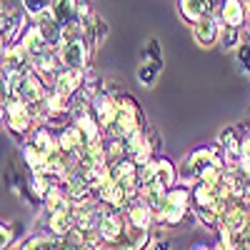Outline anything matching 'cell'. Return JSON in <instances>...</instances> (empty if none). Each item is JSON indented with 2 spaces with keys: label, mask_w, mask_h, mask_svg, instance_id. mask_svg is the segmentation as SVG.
<instances>
[{
  "label": "cell",
  "mask_w": 250,
  "mask_h": 250,
  "mask_svg": "<svg viewBox=\"0 0 250 250\" xmlns=\"http://www.w3.org/2000/svg\"><path fill=\"white\" fill-rule=\"evenodd\" d=\"M58 58L65 68H78L85 70L88 68V45H85V35H70L60 43Z\"/></svg>",
  "instance_id": "cell-1"
},
{
  "label": "cell",
  "mask_w": 250,
  "mask_h": 250,
  "mask_svg": "<svg viewBox=\"0 0 250 250\" xmlns=\"http://www.w3.org/2000/svg\"><path fill=\"white\" fill-rule=\"evenodd\" d=\"M188 198H190V193H188L185 188H168V193H165V203L160 208V215L158 218L165 225H178L185 218Z\"/></svg>",
  "instance_id": "cell-2"
},
{
  "label": "cell",
  "mask_w": 250,
  "mask_h": 250,
  "mask_svg": "<svg viewBox=\"0 0 250 250\" xmlns=\"http://www.w3.org/2000/svg\"><path fill=\"white\" fill-rule=\"evenodd\" d=\"M218 8H220V0H180V13L190 23H198L205 15H213Z\"/></svg>",
  "instance_id": "cell-3"
},
{
  "label": "cell",
  "mask_w": 250,
  "mask_h": 250,
  "mask_svg": "<svg viewBox=\"0 0 250 250\" xmlns=\"http://www.w3.org/2000/svg\"><path fill=\"white\" fill-rule=\"evenodd\" d=\"M193 35H195V40L203 48H210L215 40L220 38V25L215 23L213 15H205V18H200L198 23L193 25Z\"/></svg>",
  "instance_id": "cell-4"
},
{
  "label": "cell",
  "mask_w": 250,
  "mask_h": 250,
  "mask_svg": "<svg viewBox=\"0 0 250 250\" xmlns=\"http://www.w3.org/2000/svg\"><path fill=\"white\" fill-rule=\"evenodd\" d=\"M53 15L58 18V23L62 28H68L73 23H78L80 20V5L75 3V0H53Z\"/></svg>",
  "instance_id": "cell-5"
},
{
  "label": "cell",
  "mask_w": 250,
  "mask_h": 250,
  "mask_svg": "<svg viewBox=\"0 0 250 250\" xmlns=\"http://www.w3.org/2000/svg\"><path fill=\"white\" fill-rule=\"evenodd\" d=\"M150 168H153V183L163 185L165 190L175 185V180H178V173H175L173 163H170L168 158H158V160H153V163H150Z\"/></svg>",
  "instance_id": "cell-6"
},
{
  "label": "cell",
  "mask_w": 250,
  "mask_h": 250,
  "mask_svg": "<svg viewBox=\"0 0 250 250\" xmlns=\"http://www.w3.org/2000/svg\"><path fill=\"white\" fill-rule=\"evenodd\" d=\"M218 13H220V18H223L225 25L240 28L243 20H245V5H240V0H220Z\"/></svg>",
  "instance_id": "cell-7"
},
{
  "label": "cell",
  "mask_w": 250,
  "mask_h": 250,
  "mask_svg": "<svg viewBox=\"0 0 250 250\" xmlns=\"http://www.w3.org/2000/svg\"><path fill=\"white\" fill-rule=\"evenodd\" d=\"M218 40L223 43V48H235V45L240 43V28H235V25H223Z\"/></svg>",
  "instance_id": "cell-8"
},
{
  "label": "cell",
  "mask_w": 250,
  "mask_h": 250,
  "mask_svg": "<svg viewBox=\"0 0 250 250\" xmlns=\"http://www.w3.org/2000/svg\"><path fill=\"white\" fill-rule=\"evenodd\" d=\"M158 70H160V60H153V62H148V65H143L138 70V80L143 83V85H153Z\"/></svg>",
  "instance_id": "cell-9"
},
{
  "label": "cell",
  "mask_w": 250,
  "mask_h": 250,
  "mask_svg": "<svg viewBox=\"0 0 250 250\" xmlns=\"http://www.w3.org/2000/svg\"><path fill=\"white\" fill-rule=\"evenodd\" d=\"M48 8H53V0H23V10L33 18H38L40 13H45Z\"/></svg>",
  "instance_id": "cell-10"
},
{
  "label": "cell",
  "mask_w": 250,
  "mask_h": 250,
  "mask_svg": "<svg viewBox=\"0 0 250 250\" xmlns=\"http://www.w3.org/2000/svg\"><path fill=\"white\" fill-rule=\"evenodd\" d=\"M238 62H240V68L250 75V48L248 45H240L238 48Z\"/></svg>",
  "instance_id": "cell-11"
},
{
  "label": "cell",
  "mask_w": 250,
  "mask_h": 250,
  "mask_svg": "<svg viewBox=\"0 0 250 250\" xmlns=\"http://www.w3.org/2000/svg\"><path fill=\"white\" fill-rule=\"evenodd\" d=\"M15 233H18L15 225H3V248H10V245H13Z\"/></svg>",
  "instance_id": "cell-12"
},
{
  "label": "cell",
  "mask_w": 250,
  "mask_h": 250,
  "mask_svg": "<svg viewBox=\"0 0 250 250\" xmlns=\"http://www.w3.org/2000/svg\"><path fill=\"white\" fill-rule=\"evenodd\" d=\"M148 55H150L153 60H160V48H158V40H150V43H148Z\"/></svg>",
  "instance_id": "cell-13"
},
{
  "label": "cell",
  "mask_w": 250,
  "mask_h": 250,
  "mask_svg": "<svg viewBox=\"0 0 250 250\" xmlns=\"http://www.w3.org/2000/svg\"><path fill=\"white\" fill-rule=\"evenodd\" d=\"M248 13H250V0H248Z\"/></svg>",
  "instance_id": "cell-14"
}]
</instances>
